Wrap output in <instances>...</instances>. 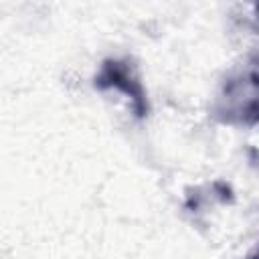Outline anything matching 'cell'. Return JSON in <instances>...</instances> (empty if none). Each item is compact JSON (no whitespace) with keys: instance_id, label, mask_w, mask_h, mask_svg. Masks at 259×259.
I'll use <instances>...</instances> for the list:
<instances>
[{"instance_id":"1","label":"cell","mask_w":259,"mask_h":259,"mask_svg":"<svg viewBox=\"0 0 259 259\" xmlns=\"http://www.w3.org/2000/svg\"><path fill=\"white\" fill-rule=\"evenodd\" d=\"M212 115L227 125H259V57H251L223 83Z\"/></svg>"},{"instance_id":"2","label":"cell","mask_w":259,"mask_h":259,"mask_svg":"<svg viewBox=\"0 0 259 259\" xmlns=\"http://www.w3.org/2000/svg\"><path fill=\"white\" fill-rule=\"evenodd\" d=\"M93 87L99 91L115 89V91L123 93L127 97V101L132 103L136 117H140V119L146 117L150 111L146 89H144L134 65L125 59H105L93 79Z\"/></svg>"},{"instance_id":"3","label":"cell","mask_w":259,"mask_h":259,"mask_svg":"<svg viewBox=\"0 0 259 259\" xmlns=\"http://www.w3.org/2000/svg\"><path fill=\"white\" fill-rule=\"evenodd\" d=\"M249 259H259V245H257V247H255V251L249 255Z\"/></svg>"}]
</instances>
